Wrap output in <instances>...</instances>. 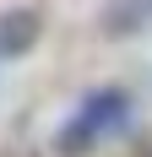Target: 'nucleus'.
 <instances>
[{
	"label": "nucleus",
	"instance_id": "nucleus-1",
	"mask_svg": "<svg viewBox=\"0 0 152 157\" xmlns=\"http://www.w3.org/2000/svg\"><path fill=\"white\" fill-rule=\"evenodd\" d=\"M125 119H130V98H125L120 87H103V92H92L87 103L60 125L54 152H60V157H82V152H92V146L103 141V136H114Z\"/></svg>",
	"mask_w": 152,
	"mask_h": 157
},
{
	"label": "nucleus",
	"instance_id": "nucleus-3",
	"mask_svg": "<svg viewBox=\"0 0 152 157\" xmlns=\"http://www.w3.org/2000/svg\"><path fill=\"white\" fill-rule=\"evenodd\" d=\"M33 38H38V16L33 11H11L0 22V54H22Z\"/></svg>",
	"mask_w": 152,
	"mask_h": 157
},
{
	"label": "nucleus",
	"instance_id": "nucleus-2",
	"mask_svg": "<svg viewBox=\"0 0 152 157\" xmlns=\"http://www.w3.org/2000/svg\"><path fill=\"white\" fill-rule=\"evenodd\" d=\"M152 27V0H109L103 6V33L109 38H130Z\"/></svg>",
	"mask_w": 152,
	"mask_h": 157
}]
</instances>
